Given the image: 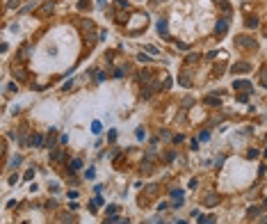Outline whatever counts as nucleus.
<instances>
[{
  "label": "nucleus",
  "instance_id": "f257e3e1",
  "mask_svg": "<svg viewBox=\"0 0 267 224\" xmlns=\"http://www.w3.org/2000/svg\"><path fill=\"white\" fill-rule=\"evenodd\" d=\"M217 32H219V34L226 32V21H219V23H217Z\"/></svg>",
  "mask_w": 267,
  "mask_h": 224
},
{
  "label": "nucleus",
  "instance_id": "f03ea898",
  "mask_svg": "<svg viewBox=\"0 0 267 224\" xmlns=\"http://www.w3.org/2000/svg\"><path fill=\"white\" fill-rule=\"evenodd\" d=\"M235 87H237V89H247V87H249V82H247V80H237Z\"/></svg>",
  "mask_w": 267,
  "mask_h": 224
},
{
  "label": "nucleus",
  "instance_id": "7ed1b4c3",
  "mask_svg": "<svg viewBox=\"0 0 267 224\" xmlns=\"http://www.w3.org/2000/svg\"><path fill=\"white\" fill-rule=\"evenodd\" d=\"M80 167H82V160L80 158H75L73 162H71V169H80Z\"/></svg>",
  "mask_w": 267,
  "mask_h": 224
},
{
  "label": "nucleus",
  "instance_id": "20e7f679",
  "mask_svg": "<svg viewBox=\"0 0 267 224\" xmlns=\"http://www.w3.org/2000/svg\"><path fill=\"white\" fill-rule=\"evenodd\" d=\"M158 30H160V32H167V21H160V23H158Z\"/></svg>",
  "mask_w": 267,
  "mask_h": 224
},
{
  "label": "nucleus",
  "instance_id": "39448f33",
  "mask_svg": "<svg viewBox=\"0 0 267 224\" xmlns=\"http://www.w3.org/2000/svg\"><path fill=\"white\" fill-rule=\"evenodd\" d=\"M247 69H249L247 64H235V66H233V71H247Z\"/></svg>",
  "mask_w": 267,
  "mask_h": 224
},
{
  "label": "nucleus",
  "instance_id": "423d86ee",
  "mask_svg": "<svg viewBox=\"0 0 267 224\" xmlns=\"http://www.w3.org/2000/svg\"><path fill=\"white\" fill-rule=\"evenodd\" d=\"M91 130H94V133H101V124H98V121H94V124H91Z\"/></svg>",
  "mask_w": 267,
  "mask_h": 224
},
{
  "label": "nucleus",
  "instance_id": "0eeeda50",
  "mask_svg": "<svg viewBox=\"0 0 267 224\" xmlns=\"http://www.w3.org/2000/svg\"><path fill=\"white\" fill-rule=\"evenodd\" d=\"M34 144H37V146H41V144H43V137H41V135H37V137H34Z\"/></svg>",
  "mask_w": 267,
  "mask_h": 224
},
{
  "label": "nucleus",
  "instance_id": "6e6552de",
  "mask_svg": "<svg viewBox=\"0 0 267 224\" xmlns=\"http://www.w3.org/2000/svg\"><path fill=\"white\" fill-rule=\"evenodd\" d=\"M212 222V217H201V220H199V224H210Z\"/></svg>",
  "mask_w": 267,
  "mask_h": 224
},
{
  "label": "nucleus",
  "instance_id": "1a4fd4ad",
  "mask_svg": "<svg viewBox=\"0 0 267 224\" xmlns=\"http://www.w3.org/2000/svg\"><path fill=\"white\" fill-rule=\"evenodd\" d=\"M117 224H128V220H117Z\"/></svg>",
  "mask_w": 267,
  "mask_h": 224
},
{
  "label": "nucleus",
  "instance_id": "9d476101",
  "mask_svg": "<svg viewBox=\"0 0 267 224\" xmlns=\"http://www.w3.org/2000/svg\"><path fill=\"white\" fill-rule=\"evenodd\" d=\"M178 224H185V222H178Z\"/></svg>",
  "mask_w": 267,
  "mask_h": 224
}]
</instances>
